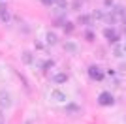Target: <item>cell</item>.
<instances>
[{
  "mask_svg": "<svg viewBox=\"0 0 126 124\" xmlns=\"http://www.w3.org/2000/svg\"><path fill=\"white\" fill-rule=\"evenodd\" d=\"M98 102H100V105H113V103H115V98H113L109 92H102L100 96H98Z\"/></svg>",
  "mask_w": 126,
  "mask_h": 124,
  "instance_id": "cell-1",
  "label": "cell"
},
{
  "mask_svg": "<svg viewBox=\"0 0 126 124\" xmlns=\"http://www.w3.org/2000/svg\"><path fill=\"white\" fill-rule=\"evenodd\" d=\"M104 36L107 38L111 43H117V40H119V34H117L115 28H105V30H104Z\"/></svg>",
  "mask_w": 126,
  "mask_h": 124,
  "instance_id": "cell-2",
  "label": "cell"
},
{
  "mask_svg": "<svg viewBox=\"0 0 126 124\" xmlns=\"http://www.w3.org/2000/svg\"><path fill=\"white\" fill-rule=\"evenodd\" d=\"M11 105V96L8 92H0V107H10Z\"/></svg>",
  "mask_w": 126,
  "mask_h": 124,
  "instance_id": "cell-3",
  "label": "cell"
},
{
  "mask_svg": "<svg viewBox=\"0 0 126 124\" xmlns=\"http://www.w3.org/2000/svg\"><path fill=\"white\" fill-rule=\"evenodd\" d=\"M89 75H90L92 79H96V81H102V79H104V73H102L96 66H90V68H89Z\"/></svg>",
  "mask_w": 126,
  "mask_h": 124,
  "instance_id": "cell-4",
  "label": "cell"
},
{
  "mask_svg": "<svg viewBox=\"0 0 126 124\" xmlns=\"http://www.w3.org/2000/svg\"><path fill=\"white\" fill-rule=\"evenodd\" d=\"M113 53H115V57H124V53H126V47H122V45H115Z\"/></svg>",
  "mask_w": 126,
  "mask_h": 124,
  "instance_id": "cell-5",
  "label": "cell"
},
{
  "mask_svg": "<svg viewBox=\"0 0 126 124\" xmlns=\"http://www.w3.org/2000/svg\"><path fill=\"white\" fill-rule=\"evenodd\" d=\"M57 41H58L57 34H53V32H49V34H47V43H49V45H55Z\"/></svg>",
  "mask_w": 126,
  "mask_h": 124,
  "instance_id": "cell-6",
  "label": "cell"
},
{
  "mask_svg": "<svg viewBox=\"0 0 126 124\" xmlns=\"http://www.w3.org/2000/svg\"><path fill=\"white\" fill-rule=\"evenodd\" d=\"M64 49H66V51H68V53H75V51H77V45L70 41V43H66V45H64Z\"/></svg>",
  "mask_w": 126,
  "mask_h": 124,
  "instance_id": "cell-7",
  "label": "cell"
},
{
  "mask_svg": "<svg viewBox=\"0 0 126 124\" xmlns=\"http://www.w3.org/2000/svg\"><path fill=\"white\" fill-rule=\"evenodd\" d=\"M66 79H68L66 73H58V75H55V83H64Z\"/></svg>",
  "mask_w": 126,
  "mask_h": 124,
  "instance_id": "cell-8",
  "label": "cell"
},
{
  "mask_svg": "<svg viewBox=\"0 0 126 124\" xmlns=\"http://www.w3.org/2000/svg\"><path fill=\"white\" fill-rule=\"evenodd\" d=\"M53 98L57 100V102H64V100H66V96H64L62 92H53Z\"/></svg>",
  "mask_w": 126,
  "mask_h": 124,
  "instance_id": "cell-9",
  "label": "cell"
},
{
  "mask_svg": "<svg viewBox=\"0 0 126 124\" xmlns=\"http://www.w3.org/2000/svg\"><path fill=\"white\" fill-rule=\"evenodd\" d=\"M79 23H83V25H89V23H90V17H89V15H81V17H79Z\"/></svg>",
  "mask_w": 126,
  "mask_h": 124,
  "instance_id": "cell-10",
  "label": "cell"
},
{
  "mask_svg": "<svg viewBox=\"0 0 126 124\" xmlns=\"http://www.w3.org/2000/svg\"><path fill=\"white\" fill-rule=\"evenodd\" d=\"M68 111H70V115H72L74 111H79V107L75 105V103H70V105H68Z\"/></svg>",
  "mask_w": 126,
  "mask_h": 124,
  "instance_id": "cell-11",
  "label": "cell"
},
{
  "mask_svg": "<svg viewBox=\"0 0 126 124\" xmlns=\"http://www.w3.org/2000/svg\"><path fill=\"white\" fill-rule=\"evenodd\" d=\"M23 62H32V55L30 53H25V55H23Z\"/></svg>",
  "mask_w": 126,
  "mask_h": 124,
  "instance_id": "cell-12",
  "label": "cell"
},
{
  "mask_svg": "<svg viewBox=\"0 0 126 124\" xmlns=\"http://www.w3.org/2000/svg\"><path fill=\"white\" fill-rule=\"evenodd\" d=\"M42 68H43V70H49V68H53V60H47L45 64H42Z\"/></svg>",
  "mask_w": 126,
  "mask_h": 124,
  "instance_id": "cell-13",
  "label": "cell"
},
{
  "mask_svg": "<svg viewBox=\"0 0 126 124\" xmlns=\"http://www.w3.org/2000/svg\"><path fill=\"white\" fill-rule=\"evenodd\" d=\"M85 38H87L89 41H92V40H94V32H87V34H85Z\"/></svg>",
  "mask_w": 126,
  "mask_h": 124,
  "instance_id": "cell-14",
  "label": "cell"
},
{
  "mask_svg": "<svg viewBox=\"0 0 126 124\" xmlns=\"http://www.w3.org/2000/svg\"><path fill=\"white\" fill-rule=\"evenodd\" d=\"M57 6H60V8L64 10V8H66V0H57Z\"/></svg>",
  "mask_w": 126,
  "mask_h": 124,
  "instance_id": "cell-15",
  "label": "cell"
},
{
  "mask_svg": "<svg viewBox=\"0 0 126 124\" xmlns=\"http://www.w3.org/2000/svg\"><path fill=\"white\" fill-rule=\"evenodd\" d=\"M92 17H96V19H100V17H104V13H102V11H94V13H92Z\"/></svg>",
  "mask_w": 126,
  "mask_h": 124,
  "instance_id": "cell-16",
  "label": "cell"
},
{
  "mask_svg": "<svg viewBox=\"0 0 126 124\" xmlns=\"http://www.w3.org/2000/svg\"><path fill=\"white\" fill-rule=\"evenodd\" d=\"M0 15H2V19H4L6 23H8V21H10V15H8V13H6V11H2V13H0Z\"/></svg>",
  "mask_w": 126,
  "mask_h": 124,
  "instance_id": "cell-17",
  "label": "cell"
},
{
  "mask_svg": "<svg viewBox=\"0 0 126 124\" xmlns=\"http://www.w3.org/2000/svg\"><path fill=\"white\" fill-rule=\"evenodd\" d=\"M43 4H45V6H51V4H53V0H43Z\"/></svg>",
  "mask_w": 126,
  "mask_h": 124,
  "instance_id": "cell-18",
  "label": "cell"
},
{
  "mask_svg": "<svg viewBox=\"0 0 126 124\" xmlns=\"http://www.w3.org/2000/svg\"><path fill=\"white\" fill-rule=\"evenodd\" d=\"M2 11H6V6L4 4H0V13H2Z\"/></svg>",
  "mask_w": 126,
  "mask_h": 124,
  "instance_id": "cell-19",
  "label": "cell"
},
{
  "mask_svg": "<svg viewBox=\"0 0 126 124\" xmlns=\"http://www.w3.org/2000/svg\"><path fill=\"white\" fill-rule=\"evenodd\" d=\"M0 122H4V117H2V115H0Z\"/></svg>",
  "mask_w": 126,
  "mask_h": 124,
  "instance_id": "cell-20",
  "label": "cell"
}]
</instances>
